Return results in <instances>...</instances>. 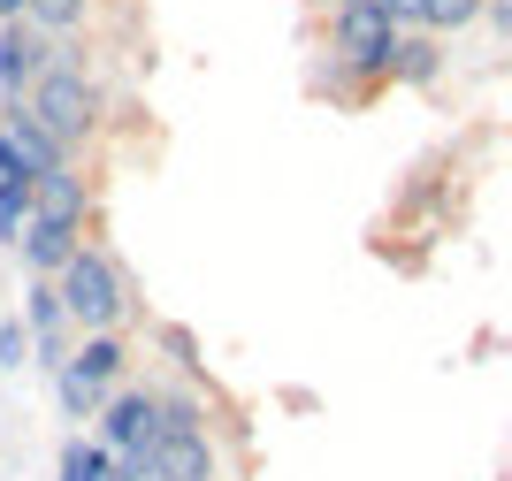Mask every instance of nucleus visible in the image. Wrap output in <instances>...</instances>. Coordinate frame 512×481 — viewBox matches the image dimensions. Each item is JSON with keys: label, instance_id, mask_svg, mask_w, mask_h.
Listing matches in <instances>:
<instances>
[{"label": "nucleus", "instance_id": "10", "mask_svg": "<svg viewBox=\"0 0 512 481\" xmlns=\"http://www.w3.org/2000/svg\"><path fill=\"white\" fill-rule=\"evenodd\" d=\"M153 352L169 359L184 382H207V344H199V329H184V321H161V329H153Z\"/></svg>", "mask_w": 512, "mask_h": 481}, {"label": "nucleus", "instance_id": "19", "mask_svg": "<svg viewBox=\"0 0 512 481\" xmlns=\"http://www.w3.org/2000/svg\"><path fill=\"white\" fill-rule=\"evenodd\" d=\"M23 16V0H0V23H16Z\"/></svg>", "mask_w": 512, "mask_h": 481}, {"label": "nucleus", "instance_id": "16", "mask_svg": "<svg viewBox=\"0 0 512 481\" xmlns=\"http://www.w3.org/2000/svg\"><path fill=\"white\" fill-rule=\"evenodd\" d=\"M23 367H31V336H23L16 314H0V382L23 375Z\"/></svg>", "mask_w": 512, "mask_h": 481}, {"label": "nucleus", "instance_id": "13", "mask_svg": "<svg viewBox=\"0 0 512 481\" xmlns=\"http://www.w3.org/2000/svg\"><path fill=\"white\" fill-rule=\"evenodd\" d=\"M46 390H54V413L69 420V428H92V413H100V390H92V382H77L69 375V367H54V375H46Z\"/></svg>", "mask_w": 512, "mask_h": 481}, {"label": "nucleus", "instance_id": "3", "mask_svg": "<svg viewBox=\"0 0 512 481\" xmlns=\"http://www.w3.org/2000/svg\"><path fill=\"white\" fill-rule=\"evenodd\" d=\"M390 46H398V23H390L375 0H352V8L329 16V62L344 69V84H352L360 100L390 84Z\"/></svg>", "mask_w": 512, "mask_h": 481}, {"label": "nucleus", "instance_id": "18", "mask_svg": "<svg viewBox=\"0 0 512 481\" xmlns=\"http://www.w3.org/2000/svg\"><path fill=\"white\" fill-rule=\"evenodd\" d=\"M107 481H138V474H130V459H107Z\"/></svg>", "mask_w": 512, "mask_h": 481}, {"label": "nucleus", "instance_id": "5", "mask_svg": "<svg viewBox=\"0 0 512 481\" xmlns=\"http://www.w3.org/2000/svg\"><path fill=\"white\" fill-rule=\"evenodd\" d=\"M31 214H39V222H69V230L92 237V176H85L77 161L31 176Z\"/></svg>", "mask_w": 512, "mask_h": 481}, {"label": "nucleus", "instance_id": "8", "mask_svg": "<svg viewBox=\"0 0 512 481\" xmlns=\"http://www.w3.org/2000/svg\"><path fill=\"white\" fill-rule=\"evenodd\" d=\"M77 245H85V230H69V222H39V214H31V222H23V237H16L8 252L23 260V275H54Z\"/></svg>", "mask_w": 512, "mask_h": 481}, {"label": "nucleus", "instance_id": "17", "mask_svg": "<svg viewBox=\"0 0 512 481\" xmlns=\"http://www.w3.org/2000/svg\"><path fill=\"white\" fill-rule=\"evenodd\" d=\"M375 8H383L390 23H413V16H421V0H375Z\"/></svg>", "mask_w": 512, "mask_h": 481}, {"label": "nucleus", "instance_id": "11", "mask_svg": "<svg viewBox=\"0 0 512 481\" xmlns=\"http://www.w3.org/2000/svg\"><path fill=\"white\" fill-rule=\"evenodd\" d=\"M54 481H107V451L85 436V428H69L62 451H54Z\"/></svg>", "mask_w": 512, "mask_h": 481}, {"label": "nucleus", "instance_id": "9", "mask_svg": "<svg viewBox=\"0 0 512 481\" xmlns=\"http://www.w3.org/2000/svg\"><path fill=\"white\" fill-rule=\"evenodd\" d=\"M436 77H444V39H436V31L398 23V46H390V84H436Z\"/></svg>", "mask_w": 512, "mask_h": 481}, {"label": "nucleus", "instance_id": "15", "mask_svg": "<svg viewBox=\"0 0 512 481\" xmlns=\"http://www.w3.org/2000/svg\"><path fill=\"white\" fill-rule=\"evenodd\" d=\"M23 222H31V184H8V176H0V245H16Z\"/></svg>", "mask_w": 512, "mask_h": 481}, {"label": "nucleus", "instance_id": "20", "mask_svg": "<svg viewBox=\"0 0 512 481\" xmlns=\"http://www.w3.org/2000/svg\"><path fill=\"white\" fill-rule=\"evenodd\" d=\"M337 8H352V0H329V16H337Z\"/></svg>", "mask_w": 512, "mask_h": 481}, {"label": "nucleus", "instance_id": "12", "mask_svg": "<svg viewBox=\"0 0 512 481\" xmlns=\"http://www.w3.org/2000/svg\"><path fill=\"white\" fill-rule=\"evenodd\" d=\"M85 16H92V0H23V23L46 31V39H77Z\"/></svg>", "mask_w": 512, "mask_h": 481}, {"label": "nucleus", "instance_id": "1", "mask_svg": "<svg viewBox=\"0 0 512 481\" xmlns=\"http://www.w3.org/2000/svg\"><path fill=\"white\" fill-rule=\"evenodd\" d=\"M46 283H54V298H62V314H69V329H77V336L123 329V321L138 314V291H130L123 260H115L100 237H85V245L69 252L62 268L46 275Z\"/></svg>", "mask_w": 512, "mask_h": 481}, {"label": "nucleus", "instance_id": "7", "mask_svg": "<svg viewBox=\"0 0 512 481\" xmlns=\"http://www.w3.org/2000/svg\"><path fill=\"white\" fill-rule=\"evenodd\" d=\"M69 375L77 382H92V390H123L130 382V344H123V329H100V336H77V352H69Z\"/></svg>", "mask_w": 512, "mask_h": 481}, {"label": "nucleus", "instance_id": "14", "mask_svg": "<svg viewBox=\"0 0 512 481\" xmlns=\"http://www.w3.org/2000/svg\"><path fill=\"white\" fill-rule=\"evenodd\" d=\"M467 23H482V0H421L413 31H436V39H451V31H467Z\"/></svg>", "mask_w": 512, "mask_h": 481}, {"label": "nucleus", "instance_id": "6", "mask_svg": "<svg viewBox=\"0 0 512 481\" xmlns=\"http://www.w3.org/2000/svg\"><path fill=\"white\" fill-rule=\"evenodd\" d=\"M46 62H54V39H46V31H31L23 16L0 23V100H23Z\"/></svg>", "mask_w": 512, "mask_h": 481}, {"label": "nucleus", "instance_id": "2", "mask_svg": "<svg viewBox=\"0 0 512 481\" xmlns=\"http://www.w3.org/2000/svg\"><path fill=\"white\" fill-rule=\"evenodd\" d=\"M23 115L54 138V146H69V161H85V146L100 138V123H107V92H100V77H92L85 62H54L39 69V84L23 92Z\"/></svg>", "mask_w": 512, "mask_h": 481}, {"label": "nucleus", "instance_id": "4", "mask_svg": "<svg viewBox=\"0 0 512 481\" xmlns=\"http://www.w3.org/2000/svg\"><path fill=\"white\" fill-rule=\"evenodd\" d=\"M153 428H161V413H153V382H123V390H107V405L92 413L85 436L100 443L107 459H123V451H146Z\"/></svg>", "mask_w": 512, "mask_h": 481}]
</instances>
